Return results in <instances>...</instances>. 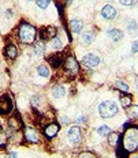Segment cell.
I'll return each mask as SVG.
<instances>
[{
	"instance_id": "obj_8",
	"label": "cell",
	"mask_w": 138,
	"mask_h": 158,
	"mask_svg": "<svg viewBox=\"0 0 138 158\" xmlns=\"http://www.w3.org/2000/svg\"><path fill=\"white\" fill-rule=\"evenodd\" d=\"M116 10H115L111 4H107V6H104L103 10H101V16L103 18H106L108 19V21H112V19L116 18Z\"/></svg>"
},
{
	"instance_id": "obj_25",
	"label": "cell",
	"mask_w": 138,
	"mask_h": 158,
	"mask_svg": "<svg viewBox=\"0 0 138 158\" xmlns=\"http://www.w3.org/2000/svg\"><path fill=\"white\" fill-rule=\"evenodd\" d=\"M49 3H51V0H36V4H37V7H40L41 10H45L49 6Z\"/></svg>"
},
{
	"instance_id": "obj_26",
	"label": "cell",
	"mask_w": 138,
	"mask_h": 158,
	"mask_svg": "<svg viewBox=\"0 0 138 158\" xmlns=\"http://www.w3.org/2000/svg\"><path fill=\"white\" fill-rule=\"evenodd\" d=\"M129 116H130L131 118H138V105H134V106L130 108Z\"/></svg>"
},
{
	"instance_id": "obj_29",
	"label": "cell",
	"mask_w": 138,
	"mask_h": 158,
	"mask_svg": "<svg viewBox=\"0 0 138 158\" xmlns=\"http://www.w3.org/2000/svg\"><path fill=\"white\" fill-rule=\"evenodd\" d=\"M80 158H96L94 157V154H92V153H81L80 154Z\"/></svg>"
},
{
	"instance_id": "obj_19",
	"label": "cell",
	"mask_w": 138,
	"mask_h": 158,
	"mask_svg": "<svg viewBox=\"0 0 138 158\" xmlns=\"http://www.w3.org/2000/svg\"><path fill=\"white\" fill-rule=\"evenodd\" d=\"M37 74L42 78H48L49 75H51V72H49V68L47 65H40V67L37 68Z\"/></svg>"
},
{
	"instance_id": "obj_35",
	"label": "cell",
	"mask_w": 138,
	"mask_h": 158,
	"mask_svg": "<svg viewBox=\"0 0 138 158\" xmlns=\"http://www.w3.org/2000/svg\"><path fill=\"white\" fill-rule=\"evenodd\" d=\"M136 82H137V86H138V77L136 78Z\"/></svg>"
},
{
	"instance_id": "obj_23",
	"label": "cell",
	"mask_w": 138,
	"mask_h": 158,
	"mask_svg": "<svg viewBox=\"0 0 138 158\" xmlns=\"http://www.w3.org/2000/svg\"><path fill=\"white\" fill-rule=\"evenodd\" d=\"M63 47V44H62V41L59 40V37H55L51 40V48L55 49V51H58V49H60Z\"/></svg>"
},
{
	"instance_id": "obj_5",
	"label": "cell",
	"mask_w": 138,
	"mask_h": 158,
	"mask_svg": "<svg viewBox=\"0 0 138 158\" xmlns=\"http://www.w3.org/2000/svg\"><path fill=\"white\" fill-rule=\"evenodd\" d=\"M67 138H68V140H70V142L80 143L82 140V131H81V128L77 127V126L71 127L70 130L67 131Z\"/></svg>"
},
{
	"instance_id": "obj_18",
	"label": "cell",
	"mask_w": 138,
	"mask_h": 158,
	"mask_svg": "<svg viewBox=\"0 0 138 158\" xmlns=\"http://www.w3.org/2000/svg\"><path fill=\"white\" fill-rule=\"evenodd\" d=\"M66 94V90L63 86H55L52 89V95H54L55 98H59V97H63Z\"/></svg>"
},
{
	"instance_id": "obj_20",
	"label": "cell",
	"mask_w": 138,
	"mask_h": 158,
	"mask_svg": "<svg viewBox=\"0 0 138 158\" xmlns=\"http://www.w3.org/2000/svg\"><path fill=\"white\" fill-rule=\"evenodd\" d=\"M8 126L12 128V130H19L21 128V121H19L18 117H11L8 120Z\"/></svg>"
},
{
	"instance_id": "obj_22",
	"label": "cell",
	"mask_w": 138,
	"mask_h": 158,
	"mask_svg": "<svg viewBox=\"0 0 138 158\" xmlns=\"http://www.w3.org/2000/svg\"><path fill=\"white\" fill-rule=\"evenodd\" d=\"M115 87H116L118 90L123 91V93H127V91H129V85L124 83L123 81H118L116 83H115Z\"/></svg>"
},
{
	"instance_id": "obj_33",
	"label": "cell",
	"mask_w": 138,
	"mask_h": 158,
	"mask_svg": "<svg viewBox=\"0 0 138 158\" xmlns=\"http://www.w3.org/2000/svg\"><path fill=\"white\" fill-rule=\"evenodd\" d=\"M78 121H86V117L82 116V117H78Z\"/></svg>"
},
{
	"instance_id": "obj_3",
	"label": "cell",
	"mask_w": 138,
	"mask_h": 158,
	"mask_svg": "<svg viewBox=\"0 0 138 158\" xmlns=\"http://www.w3.org/2000/svg\"><path fill=\"white\" fill-rule=\"evenodd\" d=\"M116 112H118V106L112 101H103V102L98 105V113L104 118L114 117L116 114Z\"/></svg>"
},
{
	"instance_id": "obj_7",
	"label": "cell",
	"mask_w": 138,
	"mask_h": 158,
	"mask_svg": "<svg viewBox=\"0 0 138 158\" xmlns=\"http://www.w3.org/2000/svg\"><path fill=\"white\" fill-rule=\"evenodd\" d=\"M59 130H60V126H59L58 123H51V124H48V126L44 128V135H45V138L51 139V138L56 136V134L59 132Z\"/></svg>"
},
{
	"instance_id": "obj_4",
	"label": "cell",
	"mask_w": 138,
	"mask_h": 158,
	"mask_svg": "<svg viewBox=\"0 0 138 158\" xmlns=\"http://www.w3.org/2000/svg\"><path fill=\"white\" fill-rule=\"evenodd\" d=\"M64 70L67 74H70L71 77L75 74H78V71H80V65H78L77 60L73 57V56H67L66 57V61H64Z\"/></svg>"
},
{
	"instance_id": "obj_32",
	"label": "cell",
	"mask_w": 138,
	"mask_h": 158,
	"mask_svg": "<svg viewBox=\"0 0 138 158\" xmlns=\"http://www.w3.org/2000/svg\"><path fill=\"white\" fill-rule=\"evenodd\" d=\"M4 158H16V154H15V153H8Z\"/></svg>"
},
{
	"instance_id": "obj_31",
	"label": "cell",
	"mask_w": 138,
	"mask_h": 158,
	"mask_svg": "<svg viewBox=\"0 0 138 158\" xmlns=\"http://www.w3.org/2000/svg\"><path fill=\"white\" fill-rule=\"evenodd\" d=\"M131 51H133L134 53H137V52H138V41L133 42V48H131Z\"/></svg>"
},
{
	"instance_id": "obj_30",
	"label": "cell",
	"mask_w": 138,
	"mask_h": 158,
	"mask_svg": "<svg viewBox=\"0 0 138 158\" xmlns=\"http://www.w3.org/2000/svg\"><path fill=\"white\" fill-rule=\"evenodd\" d=\"M127 27H129L130 30H134V29H137V23H136V21H130V25L127 26Z\"/></svg>"
},
{
	"instance_id": "obj_12",
	"label": "cell",
	"mask_w": 138,
	"mask_h": 158,
	"mask_svg": "<svg viewBox=\"0 0 138 158\" xmlns=\"http://www.w3.org/2000/svg\"><path fill=\"white\" fill-rule=\"evenodd\" d=\"M82 27H84V22L81 21V19H71L70 21V29L73 33H81Z\"/></svg>"
},
{
	"instance_id": "obj_27",
	"label": "cell",
	"mask_w": 138,
	"mask_h": 158,
	"mask_svg": "<svg viewBox=\"0 0 138 158\" xmlns=\"http://www.w3.org/2000/svg\"><path fill=\"white\" fill-rule=\"evenodd\" d=\"M82 38H84V41L86 42V44H90V42H93V40H94V37H93V34H92L90 31H86L84 35H82Z\"/></svg>"
},
{
	"instance_id": "obj_16",
	"label": "cell",
	"mask_w": 138,
	"mask_h": 158,
	"mask_svg": "<svg viewBox=\"0 0 138 158\" xmlns=\"http://www.w3.org/2000/svg\"><path fill=\"white\" fill-rule=\"evenodd\" d=\"M44 52H45V44L42 41H38V42H36V45H34V55L36 56H42L44 55Z\"/></svg>"
},
{
	"instance_id": "obj_13",
	"label": "cell",
	"mask_w": 138,
	"mask_h": 158,
	"mask_svg": "<svg viewBox=\"0 0 138 158\" xmlns=\"http://www.w3.org/2000/svg\"><path fill=\"white\" fill-rule=\"evenodd\" d=\"M108 35H110L111 40H114L115 42L120 41V40L123 38V31L119 30V29H111V30H108Z\"/></svg>"
},
{
	"instance_id": "obj_28",
	"label": "cell",
	"mask_w": 138,
	"mask_h": 158,
	"mask_svg": "<svg viewBox=\"0 0 138 158\" xmlns=\"http://www.w3.org/2000/svg\"><path fill=\"white\" fill-rule=\"evenodd\" d=\"M119 3L122 6H126V7H131V6H136L138 3V0H119Z\"/></svg>"
},
{
	"instance_id": "obj_37",
	"label": "cell",
	"mask_w": 138,
	"mask_h": 158,
	"mask_svg": "<svg viewBox=\"0 0 138 158\" xmlns=\"http://www.w3.org/2000/svg\"><path fill=\"white\" fill-rule=\"evenodd\" d=\"M26 2H32V0H26Z\"/></svg>"
},
{
	"instance_id": "obj_9",
	"label": "cell",
	"mask_w": 138,
	"mask_h": 158,
	"mask_svg": "<svg viewBox=\"0 0 138 158\" xmlns=\"http://www.w3.org/2000/svg\"><path fill=\"white\" fill-rule=\"evenodd\" d=\"M25 139L28 140V142H30V143H37L38 142V134H37V131L34 130V128H32V127H26L25 128Z\"/></svg>"
},
{
	"instance_id": "obj_34",
	"label": "cell",
	"mask_w": 138,
	"mask_h": 158,
	"mask_svg": "<svg viewBox=\"0 0 138 158\" xmlns=\"http://www.w3.org/2000/svg\"><path fill=\"white\" fill-rule=\"evenodd\" d=\"M73 3V0H67V4H71Z\"/></svg>"
},
{
	"instance_id": "obj_11",
	"label": "cell",
	"mask_w": 138,
	"mask_h": 158,
	"mask_svg": "<svg viewBox=\"0 0 138 158\" xmlns=\"http://www.w3.org/2000/svg\"><path fill=\"white\" fill-rule=\"evenodd\" d=\"M40 35L42 40H52L56 35V29L52 27V26H45L40 30Z\"/></svg>"
},
{
	"instance_id": "obj_6",
	"label": "cell",
	"mask_w": 138,
	"mask_h": 158,
	"mask_svg": "<svg viewBox=\"0 0 138 158\" xmlns=\"http://www.w3.org/2000/svg\"><path fill=\"white\" fill-rule=\"evenodd\" d=\"M12 110V101L8 95L0 97V114H7Z\"/></svg>"
},
{
	"instance_id": "obj_24",
	"label": "cell",
	"mask_w": 138,
	"mask_h": 158,
	"mask_svg": "<svg viewBox=\"0 0 138 158\" xmlns=\"http://www.w3.org/2000/svg\"><path fill=\"white\" fill-rule=\"evenodd\" d=\"M6 142H7V135H6L4 130H3V127L0 126V147L6 146Z\"/></svg>"
},
{
	"instance_id": "obj_15",
	"label": "cell",
	"mask_w": 138,
	"mask_h": 158,
	"mask_svg": "<svg viewBox=\"0 0 138 158\" xmlns=\"http://www.w3.org/2000/svg\"><path fill=\"white\" fill-rule=\"evenodd\" d=\"M131 102H133V97L130 94H124V95H120V105L123 108H129Z\"/></svg>"
},
{
	"instance_id": "obj_36",
	"label": "cell",
	"mask_w": 138,
	"mask_h": 158,
	"mask_svg": "<svg viewBox=\"0 0 138 158\" xmlns=\"http://www.w3.org/2000/svg\"><path fill=\"white\" fill-rule=\"evenodd\" d=\"M133 158H138V154H136V156H134Z\"/></svg>"
},
{
	"instance_id": "obj_1",
	"label": "cell",
	"mask_w": 138,
	"mask_h": 158,
	"mask_svg": "<svg viewBox=\"0 0 138 158\" xmlns=\"http://www.w3.org/2000/svg\"><path fill=\"white\" fill-rule=\"evenodd\" d=\"M122 147L127 153H133L138 149V127L130 126L124 131L122 138Z\"/></svg>"
},
{
	"instance_id": "obj_17",
	"label": "cell",
	"mask_w": 138,
	"mask_h": 158,
	"mask_svg": "<svg viewBox=\"0 0 138 158\" xmlns=\"http://www.w3.org/2000/svg\"><path fill=\"white\" fill-rule=\"evenodd\" d=\"M119 134L116 132H110V135H108V143L111 144V146H116L118 143H119Z\"/></svg>"
},
{
	"instance_id": "obj_21",
	"label": "cell",
	"mask_w": 138,
	"mask_h": 158,
	"mask_svg": "<svg viewBox=\"0 0 138 158\" xmlns=\"http://www.w3.org/2000/svg\"><path fill=\"white\" fill-rule=\"evenodd\" d=\"M110 132H111V128L108 126H101L97 128V134L100 135V136H108Z\"/></svg>"
},
{
	"instance_id": "obj_2",
	"label": "cell",
	"mask_w": 138,
	"mask_h": 158,
	"mask_svg": "<svg viewBox=\"0 0 138 158\" xmlns=\"http://www.w3.org/2000/svg\"><path fill=\"white\" fill-rule=\"evenodd\" d=\"M36 34H37V30L36 27L28 22H24L19 26V30H18V37L21 40L24 44H33L36 40Z\"/></svg>"
},
{
	"instance_id": "obj_10",
	"label": "cell",
	"mask_w": 138,
	"mask_h": 158,
	"mask_svg": "<svg viewBox=\"0 0 138 158\" xmlns=\"http://www.w3.org/2000/svg\"><path fill=\"white\" fill-rule=\"evenodd\" d=\"M82 64L89 67V68L97 67V65L100 64V59H98L96 55H86L84 57V60H82Z\"/></svg>"
},
{
	"instance_id": "obj_14",
	"label": "cell",
	"mask_w": 138,
	"mask_h": 158,
	"mask_svg": "<svg viewBox=\"0 0 138 158\" xmlns=\"http://www.w3.org/2000/svg\"><path fill=\"white\" fill-rule=\"evenodd\" d=\"M4 55L7 56L8 59H15L16 55H18V49H16L15 45H7V48H6V51H4Z\"/></svg>"
}]
</instances>
